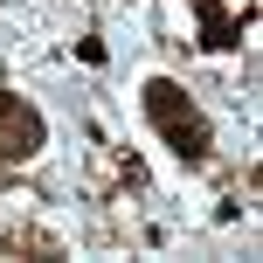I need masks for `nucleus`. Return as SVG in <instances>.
<instances>
[{"mask_svg": "<svg viewBox=\"0 0 263 263\" xmlns=\"http://www.w3.org/2000/svg\"><path fill=\"white\" fill-rule=\"evenodd\" d=\"M139 104H145L153 132L166 139V153L180 159V166H208V153H215L208 111H201V104H194V97H187L173 77H145V83H139Z\"/></svg>", "mask_w": 263, "mask_h": 263, "instance_id": "f257e3e1", "label": "nucleus"}, {"mask_svg": "<svg viewBox=\"0 0 263 263\" xmlns=\"http://www.w3.org/2000/svg\"><path fill=\"white\" fill-rule=\"evenodd\" d=\"M42 145H49L42 111L28 104L21 90H0V166H21V159H35Z\"/></svg>", "mask_w": 263, "mask_h": 263, "instance_id": "f03ea898", "label": "nucleus"}]
</instances>
